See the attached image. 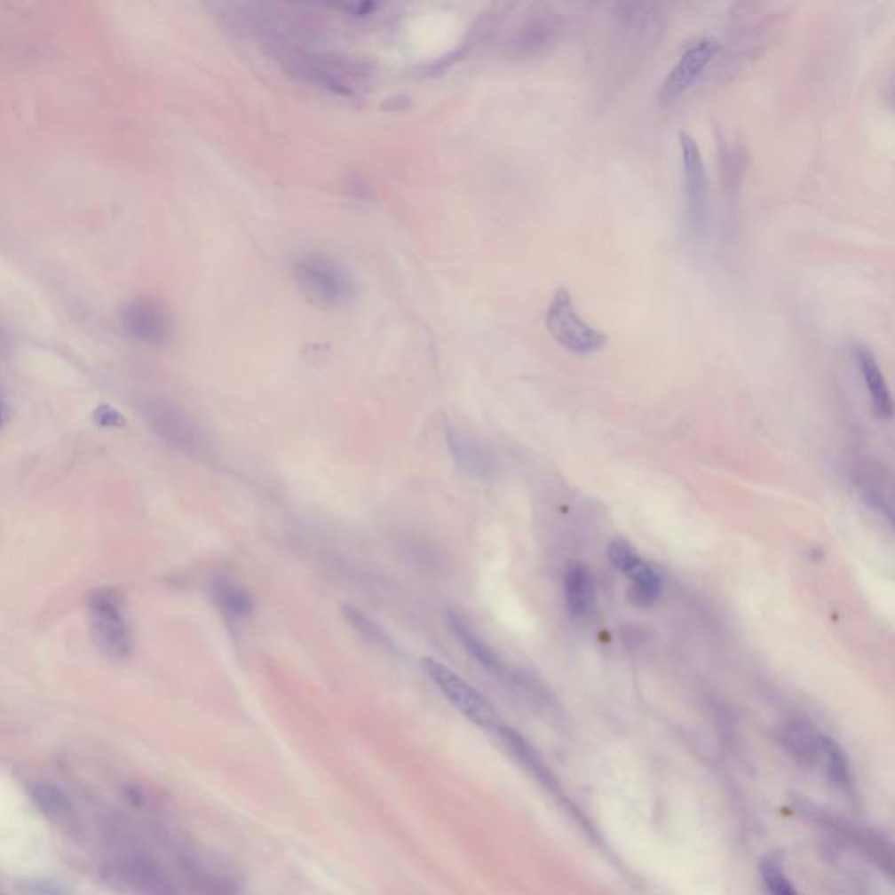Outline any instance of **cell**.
Wrapping results in <instances>:
<instances>
[{"instance_id":"cell-13","label":"cell","mask_w":895,"mask_h":895,"mask_svg":"<svg viewBox=\"0 0 895 895\" xmlns=\"http://www.w3.org/2000/svg\"><path fill=\"white\" fill-rule=\"evenodd\" d=\"M851 357L857 362V368L860 371V376L864 380V385L869 392L873 409L882 420H891L894 415V404H892V395L889 384L885 380V375L880 369V364L875 357V353L862 343L851 345Z\"/></svg>"},{"instance_id":"cell-7","label":"cell","mask_w":895,"mask_h":895,"mask_svg":"<svg viewBox=\"0 0 895 895\" xmlns=\"http://www.w3.org/2000/svg\"><path fill=\"white\" fill-rule=\"evenodd\" d=\"M422 669L425 675L436 684V687L443 693L448 701L469 721L481 727L499 726V716L492 703L469 682H465L458 673L449 670L447 665L424 658Z\"/></svg>"},{"instance_id":"cell-18","label":"cell","mask_w":895,"mask_h":895,"mask_svg":"<svg viewBox=\"0 0 895 895\" xmlns=\"http://www.w3.org/2000/svg\"><path fill=\"white\" fill-rule=\"evenodd\" d=\"M212 595H214L216 606L227 617H233V619L247 617L254 609V600H252L250 593L243 586L236 584L234 581L218 579L214 582Z\"/></svg>"},{"instance_id":"cell-9","label":"cell","mask_w":895,"mask_h":895,"mask_svg":"<svg viewBox=\"0 0 895 895\" xmlns=\"http://www.w3.org/2000/svg\"><path fill=\"white\" fill-rule=\"evenodd\" d=\"M153 429L171 447L186 453H200L203 449V438L194 422L170 402H154L149 409Z\"/></svg>"},{"instance_id":"cell-20","label":"cell","mask_w":895,"mask_h":895,"mask_svg":"<svg viewBox=\"0 0 895 895\" xmlns=\"http://www.w3.org/2000/svg\"><path fill=\"white\" fill-rule=\"evenodd\" d=\"M343 614L348 619V622L364 637L368 638L371 644H376V646H382V647H392L391 638L387 637V633L378 626L376 621H373L371 617L360 613L359 609L355 607H345L343 609Z\"/></svg>"},{"instance_id":"cell-5","label":"cell","mask_w":895,"mask_h":895,"mask_svg":"<svg viewBox=\"0 0 895 895\" xmlns=\"http://www.w3.org/2000/svg\"><path fill=\"white\" fill-rule=\"evenodd\" d=\"M684 200H685V223L693 238H701L709 226V173L700 146L687 133H678Z\"/></svg>"},{"instance_id":"cell-15","label":"cell","mask_w":895,"mask_h":895,"mask_svg":"<svg viewBox=\"0 0 895 895\" xmlns=\"http://www.w3.org/2000/svg\"><path fill=\"white\" fill-rule=\"evenodd\" d=\"M447 440L455 463L465 474L478 479H490L494 476V462L479 443L455 427L448 429Z\"/></svg>"},{"instance_id":"cell-10","label":"cell","mask_w":895,"mask_h":895,"mask_svg":"<svg viewBox=\"0 0 895 895\" xmlns=\"http://www.w3.org/2000/svg\"><path fill=\"white\" fill-rule=\"evenodd\" d=\"M121 322L128 335L149 345H163L168 339L167 313L153 299H137L126 305L121 312Z\"/></svg>"},{"instance_id":"cell-1","label":"cell","mask_w":895,"mask_h":895,"mask_svg":"<svg viewBox=\"0 0 895 895\" xmlns=\"http://www.w3.org/2000/svg\"><path fill=\"white\" fill-rule=\"evenodd\" d=\"M277 55L285 59L287 68L299 79L339 95L359 93L369 79L368 68L348 58L310 53L299 48H289Z\"/></svg>"},{"instance_id":"cell-4","label":"cell","mask_w":895,"mask_h":895,"mask_svg":"<svg viewBox=\"0 0 895 895\" xmlns=\"http://www.w3.org/2000/svg\"><path fill=\"white\" fill-rule=\"evenodd\" d=\"M559 21L557 12L548 5H530L514 23L501 43V53L511 59H530L548 53L558 39Z\"/></svg>"},{"instance_id":"cell-14","label":"cell","mask_w":895,"mask_h":895,"mask_svg":"<svg viewBox=\"0 0 895 895\" xmlns=\"http://www.w3.org/2000/svg\"><path fill=\"white\" fill-rule=\"evenodd\" d=\"M566 609L575 621H588L597 609V590L590 568L574 561L565 572Z\"/></svg>"},{"instance_id":"cell-21","label":"cell","mask_w":895,"mask_h":895,"mask_svg":"<svg viewBox=\"0 0 895 895\" xmlns=\"http://www.w3.org/2000/svg\"><path fill=\"white\" fill-rule=\"evenodd\" d=\"M761 876L770 895H799L785 876L782 864L773 857H766L761 862Z\"/></svg>"},{"instance_id":"cell-19","label":"cell","mask_w":895,"mask_h":895,"mask_svg":"<svg viewBox=\"0 0 895 895\" xmlns=\"http://www.w3.org/2000/svg\"><path fill=\"white\" fill-rule=\"evenodd\" d=\"M819 757L824 761L828 775L831 780L839 785L841 788L848 790L851 787V775H850V764L848 759L843 752V748L838 743L828 736H822L820 740V752Z\"/></svg>"},{"instance_id":"cell-6","label":"cell","mask_w":895,"mask_h":895,"mask_svg":"<svg viewBox=\"0 0 895 895\" xmlns=\"http://www.w3.org/2000/svg\"><path fill=\"white\" fill-rule=\"evenodd\" d=\"M294 277L306 296L324 306H345L355 294L345 270L324 256L301 257L294 265Z\"/></svg>"},{"instance_id":"cell-23","label":"cell","mask_w":895,"mask_h":895,"mask_svg":"<svg viewBox=\"0 0 895 895\" xmlns=\"http://www.w3.org/2000/svg\"><path fill=\"white\" fill-rule=\"evenodd\" d=\"M95 422L106 429H112V427L119 429V427L126 425V420L121 416V413L112 409L111 406H100L95 411Z\"/></svg>"},{"instance_id":"cell-11","label":"cell","mask_w":895,"mask_h":895,"mask_svg":"<svg viewBox=\"0 0 895 895\" xmlns=\"http://www.w3.org/2000/svg\"><path fill=\"white\" fill-rule=\"evenodd\" d=\"M119 873L139 895H175L165 871L147 853H126L119 860Z\"/></svg>"},{"instance_id":"cell-24","label":"cell","mask_w":895,"mask_h":895,"mask_svg":"<svg viewBox=\"0 0 895 895\" xmlns=\"http://www.w3.org/2000/svg\"><path fill=\"white\" fill-rule=\"evenodd\" d=\"M4 420H5V411H4V406L0 404V427L4 425Z\"/></svg>"},{"instance_id":"cell-17","label":"cell","mask_w":895,"mask_h":895,"mask_svg":"<svg viewBox=\"0 0 895 895\" xmlns=\"http://www.w3.org/2000/svg\"><path fill=\"white\" fill-rule=\"evenodd\" d=\"M30 797L48 819L58 824H68L75 815L70 797L53 783H34L30 787Z\"/></svg>"},{"instance_id":"cell-16","label":"cell","mask_w":895,"mask_h":895,"mask_svg":"<svg viewBox=\"0 0 895 895\" xmlns=\"http://www.w3.org/2000/svg\"><path fill=\"white\" fill-rule=\"evenodd\" d=\"M626 577L631 581L628 595L635 606L651 607L660 600L663 593V575L658 566L642 559L640 565L635 566Z\"/></svg>"},{"instance_id":"cell-12","label":"cell","mask_w":895,"mask_h":895,"mask_svg":"<svg viewBox=\"0 0 895 895\" xmlns=\"http://www.w3.org/2000/svg\"><path fill=\"white\" fill-rule=\"evenodd\" d=\"M447 622L451 633L455 635V638L460 642V646L485 670L492 671L503 682L511 669L503 663L501 656L494 651V647L488 646V642L472 628V624L467 621V617L455 609H451L447 613Z\"/></svg>"},{"instance_id":"cell-3","label":"cell","mask_w":895,"mask_h":895,"mask_svg":"<svg viewBox=\"0 0 895 895\" xmlns=\"http://www.w3.org/2000/svg\"><path fill=\"white\" fill-rule=\"evenodd\" d=\"M90 621L97 647L114 661L128 658L133 647L130 622L123 609L121 595L104 588L90 597Z\"/></svg>"},{"instance_id":"cell-22","label":"cell","mask_w":895,"mask_h":895,"mask_svg":"<svg viewBox=\"0 0 895 895\" xmlns=\"http://www.w3.org/2000/svg\"><path fill=\"white\" fill-rule=\"evenodd\" d=\"M607 555H609L613 566L617 568L619 572H622L624 575H628L642 561L638 553L635 551V548L630 543H626L624 539H613L607 548Z\"/></svg>"},{"instance_id":"cell-2","label":"cell","mask_w":895,"mask_h":895,"mask_svg":"<svg viewBox=\"0 0 895 895\" xmlns=\"http://www.w3.org/2000/svg\"><path fill=\"white\" fill-rule=\"evenodd\" d=\"M546 328L559 346L575 355H591L607 345V335L581 317L572 294L565 287L553 294L546 312Z\"/></svg>"},{"instance_id":"cell-8","label":"cell","mask_w":895,"mask_h":895,"mask_svg":"<svg viewBox=\"0 0 895 895\" xmlns=\"http://www.w3.org/2000/svg\"><path fill=\"white\" fill-rule=\"evenodd\" d=\"M719 51L721 43L714 37H703L693 43L667 74L658 93L660 102L671 104L678 100L684 93H687L701 77V74L707 70V67L712 63V59L719 55Z\"/></svg>"}]
</instances>
